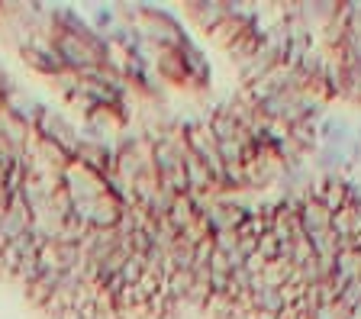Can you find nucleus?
Returning <instances> with one entry per match:
<instances>
[{
    "instance_id": "obj_8",
    "label": "nucleus",
    "mask_w": 361,
    "mask_h": 319,
    "mask_svg": "<svg viewBox=\"0 0 361 319\" xmlns=\"http://www.w3.org/2000/svg\"><path fill=\"white\" fill-rule=\"evenodd\" d=\"M87 23H90V30L97 32V36H110V32L120 26V20H116V10H113V7L97 4V7L87 10Z\"/></svg>"
},
{
    "instance_id": "obj_5",
    "label": "nucleus",
    "mask_w": 361,
    "mask_h": 319,
    "mask_svg": "<svg viewBox=\"0 0 361 319\" xmlns=\"http://www.w3.org/2000/svg\"><path fill=\"white\" fill-rule=\"evenodd\" d=\"M188 13L194 16V23L200 26V30L213 32L226 16H229V4H219V0H194V4H188Z\"/></svg>"
},
{
    "instance_id": "obj_6",
    "label": "nucleus",
    "mask_w": 361,
    "mask_h": 319,
    "mask_svg": "<svg viewBox=\"0 0 361 319\" xmlns=\"http://www.w3.org/2000/svg\"><path fill=\"white\" fill-rule=\"evenodd\" d=\"M0 110H7L10 116H16L20 123H26V126H30L32 116H36V110H39V97H32V94L23 91V87H16V91L10 94L4 104H0Z\"/></svg>"
},
{
    "instance_id": "obj_4",
    "label": "nucleus",
    "mask_w": 361,
    "mask_h": 319,
    "mask_svg": "<svg viewBox=\"0 0 361 319\" xmlns=\"http://www.w3.org/2000/svg\"><path fill=\"white\" fill-rule=\"evenodd\" d=\"M300 229L303 236H319V232H329L332 229V213L326 210L319 200L307 197L300 206Z\"/></svg>"
},
{
    "instance_id": "obj_9",
    "label": "nucleus",
    "mask_w": 361,
    "mask_h": 319,
    "mask_svg": "<svg viewBox=\"0 0 361 319\" xmlns=\"http://www.w3.org/2000/svg\"><path fill=\"white\" fill-rule=\"evenodd\" d=\"M338 304L345 306L348 313H352L355 306H361V277H358V281H352V284H345V287H342V294H338Z\"/></svg>"
},
{
    "instance_id": "obj_11",
    "label": "nucleus",
    "mask_w": 361,
    "mask_h": 319,
    "mask_svg": "<svg viewBox=\"0 0 361 319\" xmlns=\"http://www.w3.org/2000/svg\"><path fill=\"white\" fill-rule=\"evenodd\" d=\"M16 87H20V84L13 81V75H10V71L4 68V61H0V104H4V100H7Z\"/></svg>"
},
{
    "instance_id": "obj_7",
    "label": "nucleus",
    "mask_w": 361,
    "mask_h": 319,
    "mask_svg": "<svg viewBox=\"0 0 361 319\" xmlns=\"http://www.w3.org/2000/svg\"><path fill=\"white\" fill-rule=\"evenodd\" d=\"M152 71H155L158 81L165 84H184V68H180L178 52H155V61H152Z\"/></svg>"
},
{
    "instance_id": "obj_3",
    "label": "nucleus",
    "mask_w": 361,
    "mask_h": 319,
    "mask_svg": "<svg viewBox=\"0 0 361 319\" xmlns=\"http://www.w3.org/2000/svg\"><path fill=\"white\" fill-rule=\"evenodd\" d=\"M178 58H180V68H184V81L197 84V87H207L210 84V61H207V55H203V49L197 46L194 39L184 32L178 42Z\"/></svg>"
},
{
    "instance_id": "obj_10",
    "label": "nucleus",
    "mask_w": 361,
    "mask_h": 319,
    "mask_svg": "<svg viewBox=\"0 0 361 319\" xmlns=\"http://www.w3.org/2000/svg\"><path fill=\"white\" fill-rule=\"evenodd\" d=\"M313 319H348V310L336 300V304H323V306H316Z\"/></svg>"
},
{
    "instance_id": "obj_2",
    "label": "nucleus",
    "mask_w": 361,
    "mask_h": 319,
    "mask_svg": "<svg viewBox=\"0 0 361 319\" xmlns=\"http://www.w3.org/2000/svg\"><path fill=\"white\" fill-rule=\"evenodd\" d=\"M20 55L32 71H39V75H45V77H55L65 71V65H61L59 52H55V46H52V39L42 36V32H32L26 49H23Z\"/></svg>"
},
{
    "instance_id": "obj_12",
    "label": "nucleus",
    "mask_w": 361,
    "mask_h": 319,
    "mask_svg": "<svg viewBox=\"0 0 361 319\" xmlns=\"http://www.w3.org/2000/svg\"><path fill=\"white\" fill-rule=\"evenodd\" d=\"M355 139H358V142H361V123H358V126H355Z\"/></svg>"
},
{
    "instance_id": "obj_1",
    "label": "nucleus",
    "mask_w": 361,
    "mask_h": 319,
    "mask_svg": "<svg viewBox=\"0 0 361 319\" xmlns=\"http://www.w3.org/2000/svg\"><path fill=\"white\" fill-rule=\"evenodd\" d=\"M30 130H32V139L59 145L61 152L75 158V149H78V142H81V132H78L75 123L68 120L61 110H55L52 104L39 100V110H36V116H32Z\"/></svg>"
}]
</instances>
